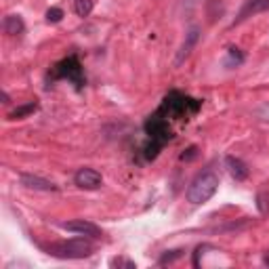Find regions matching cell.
I'll list each match as a JSON object with an SVG mask.
<instances>
[{
	"label": "cell",
	"mask_w": 269,
	"mask_h": 269,
	"mask_svg": "<svg viewBox=\"0 0 269 269\" xmlns=\"http://www.w3.org/2000/svg\"><path fill=\"white\" fill-rule=\"evenodd\" d=\"M198 40H200V28H198V26H191V28L187 30V34H185V40H183V44H181V49H179L177 65H181V63L189 57V53L196 49Z\"/></svg>",
	"instance_id": "8"
},
{
	"label": "cell",
	"mask_w": 269,
	"mask_h": 269,
	"mask_svg": "<svg viewBox=\"0 0 269 269\" xmlns=\"http://www.w3.org/2000/svg\"><path fill=\"white\" fill-rule=\"evenodd\" d=\"M0 97H3V103H11V97H9V93H0Z\"/></svg>",
	"instance_id": "20"
},
{
	"label": "cell",
	"mask_w": 269,
	"mask_h": 269,
	"mask_svg": "<svg viewBox=\"0 0 269 269\" xmlns=\"http://www.w3.org/2000/svg\"><path fill=\"white\" fill-rule=\"evenodd\" d=\"M47 255L57 259H86L93 255V244L84 238H72V240L51 244L47 248Z\"/></svg>",
	"instance_id": "2"
},
{
	"label": "cell",
	"mask_w": 269,
	"mask_h": 269,
	"mask_svg": "<svg viewBox=\"0 0 269 269\" xmlns=\"http://www.w3.org/2000/svg\"><path fill=\"white\" fill-rule=\"evenodd\" d=\"M3 30L9 36H19V34H24L26 24H24V19H21L19 15H7L3 19Z\"/></svg>",
	"instance_id": "12"
},
{
	"label": "cell",
	"mask_w": 269,
	"mask_h": 269,
	"mask_svg": "<svg viewBox=\"0 0 269 269\" xmlns=\"http://www.w3.org/2000/svg\"><path fill=\"white\" fill-rule=\"evenodd\" d=\"M219 189V177L210 170L198 175L187 187V202L189 204H204Z\"/></svg>",
	"instance_id": "1"
},
{
	"label": "cell",
	"mask_w": 269,
	"mask_h": 269,
	"mask_svg": "<svg viewBox=\"0 0 269 269\" xmlns=\"http://www.w3.org/2000/svg\"><path fill=\"white\" fill-rule=\"evenodd\" d=\"M74 183L80 187V189H99L101 183H103V177L99 170L95 168H80L76 175H74Z\"/></svg>",
	"instance_id": "7"
},
{
	"label": "cell",
	"mask_w": 269,
	"mask_h": 269,
	"mask_svg": "<svg viewBox=\"0 0 269 269\" xmlns=\"http://www.w3.org/2000/svg\"><path fill=\"white\" fill-rule=\"evenodd\" d=\"M196 158H198V147H196V145L187 147V149L181 153V160H183V162H191V160H196Z\"/></svg>",
	"instance_id": "17"
},
{
	"label": "cell",
	"mask_w": 269,
	"mask_h": 269,
	"mask_svg": "<svg viewBox=\"0 0 269 269\" xmlns=\"http://www.w3.org/2000/svg\"><path fill=\"white\" fill-rule=\"evenodd\" d=\"M111 265H120V267H128V269H134V263L132 261H126V259H114Z\"/></svg>",
	"instance_id": "19"
},
{
	"label": "cell",
	"mask_w": 269,
	"mask_h": 269,
	"mask_svg": "<svg viewBox=\"0 0 269 269\" xmlns=\"http://www.w3.org/2000/svg\"><path fill=\"white\" fill-rule=\"evenodd\" d=\"M95 9V0H74V11L78 17H88Z\"/></svg>",
	"instance_id": "14"
},
{
	"label": "cell",
	"mask_w": 269,
	"mask_h": 269,
	"mask_svg": "<svg viewBox=\"0 0 269 269\" xmlns=\"http://www.w3.org/2000/svg\"><path fill=\"white\" fill-rule=\"evenodd\" d=\"M145 132H147L149 141L162 143V145L172 139V130H170V126H168V118H164L160 111L147 118V122H145Z\"/></svg>",
	"instance_id": "5"
},
{
	"label": "cell",
	"mask_w": 269,
	"mask_h": 269,
	"mask_svg": "<svg viewBox=\"0 0 269 269\" xmlns=\"http://www.w3.org/2000/svg\"><path fill=\"white\" fill-rule=\"evenodd\" d=\"M225 164H227L229 175L236 179V181H244V179H248V166H246L240 158H236V156H227Z\"/></svg>",
	"instance_id": "11"
},
{
	"label": "cell",
	"mask_w": 269,
	"mask_h": 269,
	"mask_svg": "<svg viewBox=\"0 0 269 269\" xmlns=\"http://www.w3.org/2000/svg\"><path fill=\"white\" fill-rule=\"evenodd\" d=\"M65 232H72V234H80V236H88V238H101L103 232L91 221H84V219H76V221H65L59 225Z\"/></svg>",
	"instance_id": "6"
},
{
	"label": "cell",
	"mask_w": 269,
	"mask_h": 269,
	"mask_svg": "<svg viewBox=\"0 0 269 269\" xmlns=\"http://www.w3.org/2000/svg\"><path fill=\"white\" fill-rule=\"evenodd\" d=\"M240 63H244V53L240 49H236V47H229L227 49V61H225V65L227 67H236Z\"/></svg>",
	"instance_id": "15"
},
{
	"label": "cell",
	"mask_w": 269,
	"mask_h": 269,
	"mask_svg": "<svg viewBox=\"0 0 269 269\" xmlns=\"http://www.w3.org/2000/svg\"><path fill=\"white\" fill-rule=\"evenodd\" d=\"M63 17H65V13H63V9H59V7H51V9L47 11V21H49V24H59Z\"/></svg>",
	"instance_id": "16"
},
{
	"label": "cell",
	"mask_w": 269,
	"mask_h": 269,
	"mask_svg": "<svg viewBox=\"0 0 269 269\" xmlns=\"http://www.w3.org/2000/svg\"><path fill=\"white\" fill-rule=\"evenodd\" d=\"M200 109V101L191 99V97H185L181 93L172 91L170 95H166L162 107L158 109L164 118H183V116H189V114H196Z\"/></svg>",
	"instance_id": "3"
},
{
	"label": "cell",
	"mask_w": 269,
	"mask_h": 269,
	"mask_svg": "<svg viewBox=\"0 0 269 269\" xmlns=\"http://www.w3.org/2000/svg\"><path fill=\"white\" fill-rule=\"evenodd\" d=\"M53 78L55 80H70L80 88L84 84V76H82V65H80L78 57L72 55V57L59 61L53 70Z\"/></svg>",
	"instance_id": "4"
},
{
	"label": "cell",
	"mask_w": 269,
	"mask_h": 269,
	"mask_svg": "<svg viewBox=\"0 0 269 269\" xmlns=\"http://www.w3.org/2000/svg\"><path fill=\"white\" fill-rule=\"evenodd\" d=\"M263 11H269V0H248V3L244 5V9L240 11L236 24L244 21L246 17H253V15H257V13H263Z\"/></svg>",
	"instance_id": "10"
},
{
	"label": "cell",
	"mask_w": 269,
	"mask_h": 269,
	"mask_svg": "<svg viewBox=\"0 0 269 269\" xmlns=\"http://www.w3.org/2000/svg\"><path fill=\"white\" fill-rule=\"evenodd\" d=\"M38 109V103L32 101V103H26V105H19L15 107L11 114H9V120H21V118H28L30 114H34V111Z\"/></svg>",
	"instance_id": "13"
},
{
	"label": "cell",
	"mask_w": 269,
	"mask_h": 269,
	"mask_svg": "<svg viewBox=\"0 0 269 269\" xmlns=\"http://www.w3.org/2000/svg\"><path fill=\"white\" fill-rule=\"evenodd\" d=\"M181 255H183V251H172V255H168V253H166V255H164V257L160 259V265H166V263H172V261H177V259H179V257H181Z\"/></svg>",
	"instance_id": "18"
},
{
	"label": "cell",
	"mask_w": 269,
	"mask_h": 269,
	"mask_svg": "<svg viewBox=\"0 0 269 269\" xmlns=\"http://www.w3.org/2000/svg\"><path fill=\"white\" fill-rule=\"evenodd\" d=\"M19 181H21V185H24V187L36 189V191H57L59 189L53 181H49V179H42V177H36V175H21Z\"/></svg>",
	"instance_id": "9"
}]
</instances>
